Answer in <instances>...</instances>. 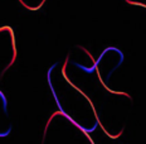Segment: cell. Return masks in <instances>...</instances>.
Wrapping results in <instances>:
<instances>
[{
  "label": "cell",
  "instance_id": "6da1fadb",
  "mask_svg": "<svg viewBox=\"0 0 146 144\" xmlns=\"http://www.w3.org/2000/svg\"><path fill=\"white\" fill-rule=\"evenodd\" d=\"M126 3H129V4L131 5H139V7H142V8H146L145 4H141V3H136V1H131V0H125Z\"/></svg>",
  "mask_w": 146,
  "mask_h": 144
},
{
  "label": "cell",
  "instance_id": "7a4b0ae2",
  "mask_svg": "<svg viewBox=\"0 0 146 144\" xmlns=\"http://www.w3.org/2000/svg\"><path fill=\"white\" fill-rule=\"evenodd\" d=\"M9 28H10V27H3V28H0V32H1V30H5V29L9 30Z\"/></svg>",
  "mask_w": 146,
  "mask_h": 144
}]
</instances>
